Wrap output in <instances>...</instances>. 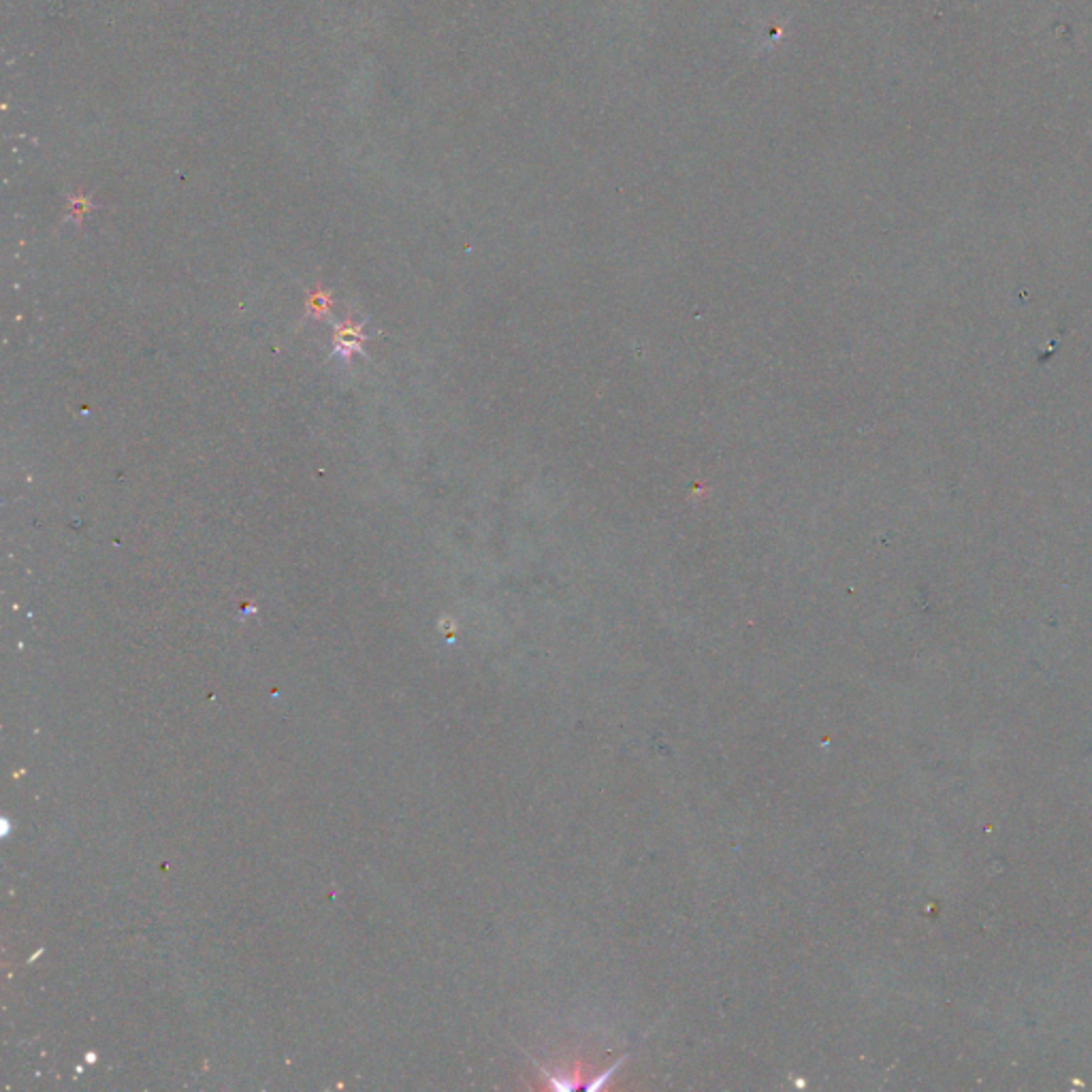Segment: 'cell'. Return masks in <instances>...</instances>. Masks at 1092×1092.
I'll list each match as a JSON object with an SVG mask.
<instances>
[{"label": "cell", "instance_id": "1", "mask_svg": "<svg viewBox=\"0 0 1092 1092\" xmlns=\"http://www.w3.org/2000/svg\"><path fill=\"white\" fill-rule=\"evenodd\" d=\"M363 322H337L335 324V337H333V355L331 357H340L342 361H351V357L361 353L363 342L367 340L365 333H363Z\"/></svg>", "mask_w": 1092, "mask_h": 1092}, {"label": "cell", "instance_id": "2", "mask_svg": "<svg viewBox=\"0 0 1092 1092\" xmlns=\"http://www.w3.org/2000/svg\"><path fill=\"white\" fill-rule=\"evenodd\" d=\"M331 306H333V299H331L329 292L322 290V288L317 290V292H312L310 299H308V312L312 314V319L326 317V314H329V310H331Z\"/></svg>", "mask_w": 1092, "mask_h": 1092}]
</instances>
